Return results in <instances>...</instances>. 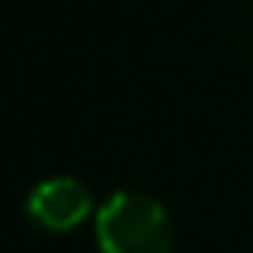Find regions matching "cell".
Here are the masks:
<instances>
[{
    "mask_svg": "<svg viewBox=\"0 0 253 253\" xmlns=\"http://www.w3.org/2000/svg\"><path fill=\"white\" fill-rule=\"evenodd\" d=\"M25 208H28V218L45 232H73L90 215H97L90 187L77 177H45V180H39L32 187Z\"/></svg>",
    "mask_w": 253,
    "mask_h": 253,
    "instance_id": "2",
    "label": "cell"
},
{
    "mask_svg": "<svg viewBox=\"0 0 253 253\" xmlns=\"http://www.w3.org/2000/svg\"><path fill=\"white\" fill-rule=\"evenodd\" d=\"M101 253H173V222L167 205L135 187L115 191L94 215Z\"/></svg>",
    "mask_w": 253,
    "mask_h": 253,
    "instance_id": "1",
    "label": "cell"
}]
</instances>
